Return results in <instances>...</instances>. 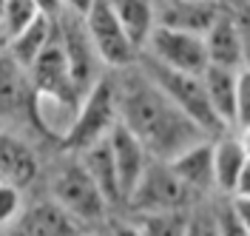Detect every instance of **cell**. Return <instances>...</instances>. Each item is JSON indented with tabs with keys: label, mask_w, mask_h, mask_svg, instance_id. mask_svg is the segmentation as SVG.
<instances>
[{
	"label": "cell",
	"mask_w": 250,
	"mask_h": 236,
	"mask_svg": "<svg viewBox=\"0 0 250 236\" xmlns=\"http://www.w3.org/2000/svg\"><path fill=\"white\" fill-rule=\"evenodd\" d=\"M94 3L97 0H65V12H71V15H77V17H85L94 9Z\"/></svg>",
	"instance_id": "obj_26"
},
{
	"label": "cell",
	"mask_w": 250,
	"mask_h": 236,
	"mask_svg": "<svg viewBox=\"0 0 250 236\" xmlns=\"http://www.w3.org/2000/svg\"><path fill=\"white\" fill-rule=\"evenodd\" d=\"M120 123V88H114V83L100 80L88 94L83 97V108L68 140L62 142L68 151H83L94 142L111 137V131Z\"/></svg>",
	"instance_id": "obj_3"
},
{
	"label": "cell",
	"mask_w": 250,
	"mask_h": 236,
	"mask_svg": "<svg viewBox=\"0 0 250 236\" xmlns=\"http://www.w3.org/2000/svg\"><path fill=\"white\" fill-rule=\"evenodd\" d=\"M208 40V54H210V63L213 65H228V68H242L248 60V46H245V34L239 20L230 15L216 17V23L208 29L205 34Z\"/></svg>",
	"instance_id": "obj_11"
},
{
	"label": "cell",
	"mask_w": 250,
	"mask_h": 236,
	"mask_svg": "<svg viewBox=\"0 0 250 236\" xmlns=\"http://www.w3.org/2000/svg\"><path fill=\"white\" fill-rule=\"evenodd\" d=\"M140 68L154 80L156 86L171 97L173 103L179 106L182 111H188L199 126L213 134V131H222L225 123L219 120V114L213 111V103L208 97V88H205V80L202 74H188V71H179V68H171V65L159 63L154 57H142Z\"/></svg>",
	"instance_id": "obj_2"
},
{
	"label": "cell",
	"mask_w": 250,
	"mask_h": 236,
	"mask_svg": "<svg viewBox=\"0 0 250 236\" xmlns=\"http://www.w3.org/2000/svg\"><path fill=\"white\" fill-rule=\"evenodd\" d=\"M188 185L179 179V173L173 171V165L168 159H156V162H148V168L142 173L137 191L131 193L128 205L140 208V211H154V214H162V211H173L188 199Z\"/></svg>",
	"instance_id": "obj_7"
},
{
	"label": "cell",
	"mask_w": 250,
	"mask_h": 236,
	"mask_svg": "<svg viewBox=\"0 0 250 236\" xmlns=\"http://www.w3.org/2000/svg\"><path fill=\"white\" fill-rule=\"evenodd\" d=\"M233 211L239 216V222H242V228H245V234H250V196H236Z\"/></svg>",
	"instance_id": "obj_25"
},
{
	"label": "cell",
	"mask_w": 250,
	"mask_h": 236,
	"mask_svg": "<svg viewBox=\"0 0 250 236\" xmlns=\"http://www.w3.org/2000/svg\"><path fill=\"white\" fill-rule=\"evenodd\" d=\"M239 140H242V145H245V151H248V157H250V123H248V126H242Z\"/></svg>",
	"instance_id": "obj_30"
},
{
	"label": "cell",
	"mask_w": 250,
	"mask_h": 236,
	"mask_svg": "<svg viewBox=\"0 0 250 236\" xmlns=\"http://www.w3.org/2000/svg\"><path fill=\"white\" fill-rule=\"evenodd\" d=\"M23 202H20V188L12 182L0 185V228H9L12 222H17L23 216Z\"/></svg>",
	"instance_id": "obj_23"
},
{
	"label": "cell",
	"mask_w": 250,
	"mask_h": 236,
	"mask_svg": "<svg viewBox=\"0 0 250 236\" xmlns=\"http://www.w3.org/2000/svg\"><path fill=\"white\" fill-rule=\"evenodd\" d=\"M233 196H250V162L245 165V171H242V176H239V182H236Z\"/></svg>",
	"instance_id": "obj_28"
},
{
	"label": "cell",
	"mask_w": 250,
	"mask_h": 236,
	"mask_svg": "<svg viewBox=\"0 0 250 236\" xmlns=\"http://www.w3.org/2000/svg\"><path fill=\"white\" fill-rule=\"evenodd\" d=\"M0 176L3 182H12L17 188L29 185L37 176V159L31 148L12 134H3V142H0Z\"/></svg>",
	"instance_id": "obj_19"
},
{
	"label": "cell",
	"mask_w": 250,
	"mask_h": 236,
	"mask_svg": "<svg viewBox=\"0 0 250 236\" xmlns=\"http://www.w3.org/2000/svg\"><path fill=\"white\" fill-rule=\"evenodd\" d=\"M29 77H31V86L43 88V91H77L74 77H71V65H68V54H65V46H62L60 34L34 60V65L29 68Z\"/></svg>",
	"instance_id": "obj_14"
},
{
	"label": "cell",
	"mask_w": 250,
	"mask_h": 236,
	"mask_svg": "<svg viewBox=\"0 0 250 236\" xmlns=\"http://www.w3.org/2000/svg\"><path fill=\"white\" fill-rule=\"evenodd\" d=\"M250 123V65L239 68V91H236V126Z\"/></svg>",
	"instance_id": "obj_24"
},
{
	"label": "cell",
	"mask_w": 250,
	"mask_h": 236,
	"mask_svg": "<svg viewBox=\"0 0 250 236\" xmlns=\"http://www.w3.org/2000/svg\"><path fill=\"white\" fill-rule=\"evenodd\" d=\"M51 196L83 222L103 219L105 205L111 202L108 196L103 193V188L94 182V176L83 168V162L68 165V168H62L57 173V179L51 185Z\"/></svg>",
	"instance_id": "obj_6"
},
{
	"label": "cell",
	"mask_w": 250,
	"mask_h": 236,
	"mask_svg": "<svg viewBox=\"0 0 250 236\" xmlns=\"http://www.w3.org/2000/svg\"><path fill=\"white\" fill-rule=\"evenodd\" d=\"M208 97L213 103V111L225 126L236 123V91H239V68H228V65H208L202 74Z\"/></svg>",
	"instance_id": "obj_18"
},
{
	"label": "cell",
	"mask_w": 250,
	"mask_h": 236,
	"mask_svg": "<svg viewBox=\"0 0 250 236\" xmlns=\"http://www.w3.org/2000/svg\"><path fill=\"white\" fill-rule=\"evenodd\" d=\"M108 3H111V9L117 12L120 23L125 26V32L131 34V40L140 48H145L154 26L159 23L154 0H108Z\"/></svg>",
	"instance_id": "obj_21"
},
{
	"label": "cell",
	"mask_w": 250,
	"mask_h": 236,
	"mask_svg": "<svg viewBox=\"0 0 250 236\" xmlns=\"http://www.w3.org/2000/svg\"><path fill=\"white\" fill-rule=\"evenodd\" d=\"M111 151H114V162H117V173H120V188H123V199L128 202L131 193L137 191L142 173L148 168V157L151 151L145 148V142L125 126L123 120L111 131Z\"/></svg>",
	"instance_id": "obj_10"
},
{
	"label": "cell",
	"mask_w": 250,
	"mask_h": 236,
	"mask_svg": "<svg viewBox=\"0 0 250 236\" xmlns=\"http://www.w3.org/2000/svg\"><path fill=\"white\" fill-rule=\"evenodd\" d=\"M85 29H88L94 48H97V54L103 57L105 65H111V68H131L134 63H140L142 48L131 40V34L125 32V26L120 23V17L111 9L108 0H97L94 3V9L85 15Z\"/></svg>",
	"instance_id": "obj_5"
},
{
	"label": "cell",
	"mask_w": 250,
	"mask_h": 236,
	"mask_svg": "<svg viewBox=\"0 0 250 236\" xmlns=\"http://www.w3.org/2000/svg\"><path fill=\"white\" fill-rule=\"evenodd\" d=\"M219 15H222V9L216 6V0H165V6L159 12V23L208 34V29L216 23Z\"/></svg>",
	"instance_id": "obj_15"
},
{
	"label": "cell",
	"mask_w": 250,
	"mask_h": 236,
	"mask_svg": "<svg viewBox=\"0 0 250 236\" xmlns=\"http://www.w3.org/2000/svg\"><path fill=\"white\" fill-rule=\"evenodd\" d=\"M15 225L20 234H40V236L83 234V219H77L68 208H62L54 196H51V202H40L29 208Z\"/></svg>",
	"instance_id": "obj_12"
},
{
	"label": "cell",
	"mask_w": 250,
	"mask_h": 236,
	"mask_svg": "<svg viewBox=\"0 0 250 236\" xmlns=\"http://www.w3.org/2000/svg\"><path fill=\"white\" fill-rule=\"evenodd\" d=\"M80 162L83 168L94 176V182L103 188V193L108 196L111 202L123 199V188H120V173H117V162H114V151H111V140L94 142L88 148L80 151Z\"/></svg>",
	"instance_id": "obj_17"
},
{
	"label": "cell",
	"mask_w": 250,
	"mask_h": 236,
	"mask_svg": "<svg viewBox=\"0 0 250 236\" xmlns=\"http://www.w3.org/2000/svg\"><path fill=\"white\" fill-rule=\"evenodd\" d=\"M239 26H242V34H245V46H248V57H250V12L242 20H239Z\"/></svg>",
	"instance_id": "obj_29"
},
{
	"label": "cell",
	"mask_w": 250,
	"mask_h": 236,
	"mask_svg": "<svg viewBox=\"0 0 250 236\" xmlns=\"http://www.w3.org/2000/svg\"><path fill=\"white\" fill-rule=\"evenodd\" d=\"M120 120L145 142L154 159H173L208 134L145 71L120 86Z\"/></svg>",
	"instance_id": "obj_1"
},
{
	"label": "cell",
	"mask_w": 250,
	"mask_h": 236,
	"mask_svg": "<svg viewBox=\"0 0 250 236\" xmlns=\"http://www.w3.org/2000/svg\"><path fill=\"white\" fill-rule=\"evenodd\" d=\"M54 37H57V32H54V17L46 15V12H40L23 32L3 43L6 46V57L15 60L23 71H29L31 65H34V60L54 43Z\"/></svg>",
	"instance_id": "obj_13"
},
{
	"label": "cell",
	"mask_w": 250,
	"mask_h": 236,
	"mask_svg": "<svg viewBox=\"0 0 250 236\" xmlns=\"http://www.w3.org/2000/svg\"><path fill=\"white\" fill-rule=\"evenodd\" d=\"M250 162L248 151L239 137H219L213 142V165H216V188L233 193L236 182Z\"/></svg>",
	"instance_id": "obj_20"
},
{
	"label": "cell",
	"mask_w": 250,
	"mask_h": 236,
	"mask_svg": "<svg viewBox=\"0 0 250 236\" xmlns=\"http://www.w3.org/2000/svg\"><path fill=\"white\" fill-rule=\"evenodd\" d=\"M142 51L148 57L159 60V63L188 71V74H205L208 65H210L205 34L176 29V26H168V23H156Z\"/></svg>",
	"instance_id": "obj_4"
},
{
	"label": "cell",
	"mask_w": 250,
	"mask_h": 236,
	"mask_svg": "<svg viewBox=\"0 0 250 236\" xmlns=\"http://www.w3.org/2000/svg\"><path fill=\"white\" fill-rule=\"evenodd\" d=\"M80 108H83V94L77 91H43V88L31 91V114L37 126L43 128V134L60 142L68 140Z\"/></svg>",
	"instance_id": "obj_9"
},
{
	"label": "cell",
	"mask_w": 250,
	"mask_h": 236,
	"mask_svg": "<svg viewBox=\"0 0 250 236\" xmlns=\"http://www.w3.org/2000/svg\"><path fill=\"white\" fill-rule=\"evenodd\" d=\"M37 6H40V12H46V15H51V17H57L65 9V0H34Z\"/></svg>",
	"instance_id": "obj_27"
},
{
	"label": "cell",
	"mask_w": 250,
	"mask_h": 236,
	"mask_svg": "<svg viewBox=\"0 0 250 236\" xmlns=\"http://www.w3.org/2000/svg\"><path fill=\"white\" fill-rule=\"evenodd\" d=\"M173 171L179 173V179L185 182L190 191H205L216 185V165H213V142H196L185 148L182 154L168 159Z\"/></svg>",
	"instance_id": "obj_16"
},
{
	"label": "cell",
	"mask_w": 250,
	"mask_h": 236,
	"mask_svg": "<svg viewBox=\"0 0 250 236\" xmlns=\"http://www.w3.org/2000/svg\"><path fill=\"white\" fill-rule=\"evenodd\" d=\"M37 15H40V6L34 0H3V15H0L3 43L20 34Z\"/></svg>",
	"instance_id": "obj_22"
},
{
	"label": "cell",
	"mask_w": 250,
	"mask_h": 236,
	"mask_svg": "<svg viewBox=\"0 0 250 236\" xmlns=\"http://www.w3.org/2000/svg\"><path fill=\"white\" fill-rule=\"evenodd\" d=\"M60 37H62V46H65V54H68L74 86H77L80 94L85 97L103 80L97 74V63H103V57L97 54V48L91 43V34L85 29V17H77L68 12L65 15V26L60 29Z\"/></svg>",
	"instance_id": "obj_8"
}]
</instances>
